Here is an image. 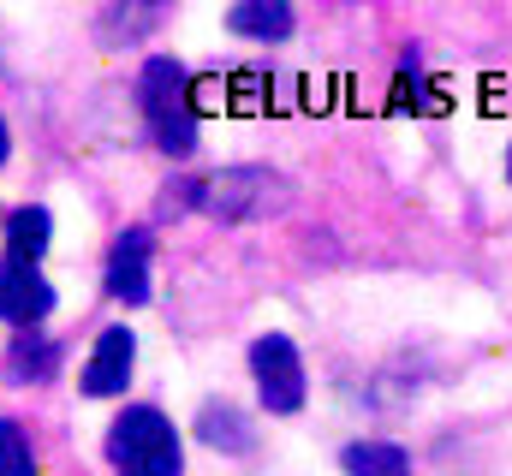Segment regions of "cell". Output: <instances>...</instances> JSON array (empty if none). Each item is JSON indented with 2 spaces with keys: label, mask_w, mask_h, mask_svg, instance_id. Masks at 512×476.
Here are the masks:
<instances>
[{
  "label": "cell",
  "mask_w": 512,
  "mask_h": 476,
  "mask_svg": "<svg viewBox=\"0 0 512 476\" xmlns=\"http://www.w3.org/2000/svg\"><path fill=\"white\" fill-rule=\"evenodd\" d=\"M54 369H60V346H54L48 334H18V340H12V352H6V381L36 387V381H54Z\"/></svg>",
  "instance_id": "9"
},
{
  "label": "cell",
  "mask_w": 512,
  "mask_h": 476,
  "mask_svg": "<svg viewBox=\"0 0 512 476\" xmlns=\"http://www.w3.org/2000/svg\"><path fill=\"white\" fill-rule=\"evenodd\" d=\"M227 30L256 36V42H280V36H292V0H233Z\"/></svg>",
  "instance_id": "8"
},
{
  "label": "cell",
  "mask_w": 512,
  "mask_h": 476,
  "mask_svg": "<svg viewBox=\"0 0 512 476\" xmlns=\"http://www.w3.org/2000/svg\"><path fill=\"white\" fill-rule=\"evenodd\" d=\"M131 357H137V340H131L126 328H102L96 352L84 363V393H90V399H114L131 381Z\"/></svg>",
  "instance_id": "5"
},
{
  "label": "cell",
  "mask_w": 512,
  "mask_h": 476,
  "mask_svg": "<svg viewBox=\"0 0 512 476\" xmlns=\"http://www.w3.org/2000/svg\"><path fill=\"white\" fill-rule=\"evenodd\" d=\"M197 435H203L209 447H221V453H251V447H256L251 423H245L233 405H203V417H197Z\"/></svg>",
  "instance_id": "12"
},
{
  "label": "cell",
  "mask_w": 512,
  "mask_h": 476,
  "mask_svg": "<svg viewBox=\"0 0 512 476\" xmlns=\"http://www.w3.org/2000/svg\"><path fill=\"white\" fill-rule=\"evenodd\" d=\"M286 203H292V185L274 167H221L215 179L197 185V209L215 221H233V227L286 215Z\"/></svg>",
  "instance_id": "1"
},
{
  "label": "cell",
  "mask_w": 512,
  "mask_h": 476,
  "mask_svg": "<svg viewBox=\"0 0 512 476\" xmlns=\"http://www.w3.org/2000/svg\"><path fill=\"white\" fill-rule=\"evenodd\" d=\"M137 96H143V114H161V108H179L185 102V66L179 60H149L143 66V84H137Z\"/></svg>",
  "instance_id": "11"
},
{
  "label": "cell",
  "mask_w": 512,
  "mask_h": 476,
  "mask_svg": "<svg viewBox=\"0 0 512 476\" xmlns=\"http://www.w3.org/2000/svg\"><path fill=\"white\" fill-rule=\"evenodd\" d=\"M48 233H54L48 209H36V203L12 209V215H6V256H12V262H42V250H48Z\"/></svg>",
  "instance_id": "10"
},
{
  "label": "cell",
  "mask_w": 512,
  "mask_h": 476,
  "mask_svg": "<svg viewBox=\"0 0 512 476\" xmlns=\"http://www.w3.org/2000/svg\"><path fill=\"white\" fill-rule=\"evenodd\" d=\"M185 209H197V179H173L161 197V215H185Z\"/></svg>",
  "instance_id": "15"
},
{
  "label": "cell",
  "mask_w": 512,
  "mask_h": 476,
  "mask_svg": "<svg viewBox=\"0 0 512 476\" xmlns=\"http://www.w3.org/2000/svg\"><path fill=\"white\" fill-rule=\"evenodd\" d=\"M251 375H256V393L274 417H292L304 405V357L286 334H256L251 346Z\"/></svg>",
  "instance_id": "3"
},
{
  "label": "cell",
  "mask_w": 512,
  "mask_h": 476,
  "mask_svg": "<svg viewBox=\"0 0 512 476\" xmlns=\"http://www.w3.org/2000/svg\"><path fill=\"white\" fill-rule=\"evenodd\" d=\"M346 476H411V465L393 441H358L346 447Z\"/></svg>",
  "instance_id": "13"
},
{
  "label": "cell",
  "mask_w": 512,
  "mask_h": 476,
  "mask_svg": "<svg viewBox=\"0 0 512 476\" xmlns=\"http://www.w3.org/2000/svg\"><path fill=\"white\" fill-rule=\"evenodd\" d=\"M108 292L120 304H143L149 298V233H126L108 256Z\"/></svg>",
  "instance_id": "7"
},
{
  "label": "cell",
  "mask_w": 512,
  "mask_h": 476,
  "mask_svg": "<svg viewBox=\"0 0 512 476\" xmlns=\"http://www.w3.org/2000/svg\"><path fill=\"white\" fill-rule=\"evenodd\" d=\"M0 161H6V119H0Z\"/></svg>",
  "instance_id": "16"
},
{
  "label": "cell",
  "mask_w": 512,
  "mask_h": 476,
  "mask_svg": "<svg viewBox=\"0 0 512 476\" xmlns=\"http://www.w3.org/2000/svg\"><path fill=\"white\" fill-rule=\"evenodd\" d=\"M0 476H36V453L12 417H0Z\"/></svg>",
  "instance_id": "14"
},
{
  "label": "cell",
  "mask_w": 512,
  "mask_h": 476,
  "mask_svg": "<svg viewBox=\"0 0 512 476\" xmlns=\"http://www.w3.org/2000/svg\"><path fill=\"white\" fill-rule=\"evenodd\" d=\"M507 185H512V143H507Z\"/></svg>",
  "instance_id": "17"
},
{
  "label": "cell",
  "mask_w": 512,
  "mask_h": 476,
  "mask_svg": "<svg viewBox=\"0 0 512 476\" xmlns=\"http://www.w3.org/2000/svg\"><path fill=\"white\" fill-rule=\"evenodd\" d=\"M48 310H54V286L42 280V268L6 256V262H0V316H6L12 328H36Z\"/></svg>",
  "instance_id": "4"
},
{
  "label": "cell",
  "mask_w": 512,
  "mask_h": 476,
  "mask_svg": "<svg viewBox=\"0 0 512 476\" xmlns=\"http://www.w3.org/2000/svg\"><path fill=\"white\" fill-rule=\"evenodd\" d=\"M161 18H167V0H114L102 12L96 36H102V48H137Z\"/></svg>",
  "instance_id": "6"
},
{
  "label": "cell",
  "mask_w": 512,
  "mask_h": 476,
  "mask_svg": "<svg viewBox=\"0 0 512 476\" xmlns=\"http://www.w3.org/2000/svg\"><path fill=\"white\" fill-rule=\"evenodd\" d=\"M108 459L120 476H179V429L155 405H131L108 423Z\"/></svg>",
  "instance_id": "2"
}]
</instances>
